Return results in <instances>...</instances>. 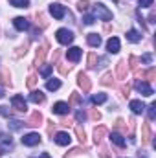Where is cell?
Listing matches in <instances>:
<instances>
[{"mask_svg":"<svg viewBox=\"0 0 156 158\" xmlns=\"http://www.w3.org/2000/svg\"><path fill=\"white\" fill-rule=\"evenodd\" d=\"M86 42H88L90 46H94V48H97V46L101 44V37H99L97 33H88V37H86Z\"/></svg>","mask_w":156,"mask_h":158,"instance_id":"cell-20","label":"cell"},{"mask_svg":"<svg viewBox=\"0 0 156 158\" xmlns=\"http://www.w3.org/2000/svg\"><path fill=\"white\" fill-rule=\"evenodd\" d=\"M31 158H50V155H48V153H42L40 156H31Z\"/></svg>","mask_w":156,"mask_h":158,"instance_id":"cell-52","label":"cell"},{"mask_svg":"<svg viewBox=\"0 0 156 158\" xmlns=\"http://www.w3.org/2000/svg\"><path fill=\"white\" fill-rule=\"evenodd\" d=\"M22 125H24V123L18 121V119H11V121L7 123V127H9L11 131H18V129H22Z\"/></svg>","mask_w":156,"mask_h":158,"instance_id":"cell-31","label":"cell"},{"mask_svg":"<svg viewBox=\"0 0 156 158\" xmlns=\"http://www.w3.org/2000/svg\"><path fill=\"white\" fill-rule=\"evenodd\" d=\"M76 119H77V121H84V119H86V114H84L83 110H79L77 114H76Z\"/></svg>","mask_w":156,"mask_h":158,"instance_id":"cell-46","label":"cell"},{"mask_svg":"<svg viewBox=\"0 0 156 158\" xmlns=\"http://www.w3.org/2000/svg\"><path fill=\"white\" fill-rule=\"evenodd\" d=\"M11 2V6H15V7H28L30 6V0H9Z\"/></svg>","mask_w":156,"mask_h":158,"instance_id":"cell-33","label":"cell"},{"mask_svg":"<svg viewBox=\"0 0 156 158\" xmlns=\"http://www.w3.org/2000/svg\"><path fill=\"white\" fill-rule=\"evenodd\" d=\"M59 72L64 76V74H68V72H70V66H66V64H61V66H59Z\"/></svg>","mask_w":156,"mask_h":158,"instance_id":"cell-47","label":"cell"},{"mask_svg":"<svg viewBox=\"0 0 156 158\" xmlns=\"http://www.w3.org/2000/svg\"><path fill=\"white\" fill-rule=\"evenodd\" d=\"M76 134H77V140L81 143H86V134H84V131H83V127H76Z\"/></svg>","mask_w":156,"mask_h":158,"instance_id":"cell-29","label":"cell"},{"mask_svg":"<svg viewBox=\"0 0 156 158\" xmlns=\"http://www.w3.org/2000/svg\"><path fill=\"white\" fill-rule=\"evenodd\" d=\"M153 2H154V0H140V6H142V7H151Z\"/></svg>","mask_w":156,"mask_h":158,"instance_id":"cell-45","label":"cell"},{"mask_svg":"<svg viewBox=\"0 0 156 158\" xmlns=\"http://www.w3.org/2000/svg\"><path fill=\"white\" fill-rule=\"evenodd\" d=\"M26 85H28L30 88H33V86L37 85V76H30V77H28V81H26Z\"/></svg>","mask_w":156,"mask_h":158,"instance_id":"cell-39","label":"cell"},{"mask_svg":"<svg viewBox=\"0 0 156 158\" xmlns=\"http://www.w3.org/2000/svg\"><path fill=\"white\" fill-rule=\"evenodd\" d=\"M107 50H109V53H117L119 52V39L117 37H110L109 42H107Z\"/></svg>","mask_w":156,"mask_h":158,"instance_id":"cell-16","label":"cell"},{"mask_svg":"<svg viewBox=\"0 0 156 158\" xmlns=\"http://www.w3.org/2000/svg\"><path fill=\"white\" fill-rule=\"evenodd\" d=\"M149 118L151 119L156 118V103H151V107H149Z\"/></svg>","mask_w":156,"mask_h":158,"instance_id":"cell-41","label":"cell"},{"mask_svg":"<svg viewBox=\"0 0 156 158\" xmlns=\"http://www.w3.org/2000/svg\"><path fill=\"white\" fill-rule=\"evenodd\" d=\"M0 83H4V85H11L9 76H7V68H0Z\"/></svg>","mask_w":156,"mask_h":158,"instance_id":"cell-27","label":"cell"},{"mask_svg":"<svg viewBox=\"0 0 156 158\" xmlns=\"http://www.w3.org/2000/svg\"><path fill=\"white\" fill-rule=\"evenodd\" d=\"M129 66H130L132 70H138V66H140V59H138L136 55H130V57H129Z\"/></svg>","mask_w":156,"mask_h":158,"instance_id":"cell-30","label":"cell"},{"mask_svg":"<svg viewBox=\"0 0 156 158\" xmlns=\"http://www.w3.org/2000/svg\"><path fill=\"white\" fill-rule=\"evenodd\" d=\"M129 107L132 109V112H134V114H142V112L145 110V105H143L140 99H132V101L129 103Z\"/></svg>","mask_w":156,"mask_h":158,"instance_id":"cell-18","label":"cell"},{"mask_svg":"<svg viewBox=\"0 0 156 158\" xmlns=\"http://www.w3.org/2000/svg\"><path fill=\"white\" fill-rule=\"evenodd\" d=\"M97 64V55L96 53H88V68H94Z\"/></svg>","mask_w":156,"mask_h":158,"instance_id":"cell-35","label":"cell"},{"mask_svg":"<svg viewBox=\"0 0 156 158\" xmlns=\"http://www.w3.org/2000/svg\"><path fill=\"white\" fill-rule=\"evenodd\" d=\"M59 86H61V81H59V79H50V81L46 83V88H48V90H57Z\"/></svg>","mask_w":156,"mask_h":158,"instance_id":"cell-28","label":"cell"},{"mask_svg":"<svg viewBox=\"0 0 156 158\" xmlns=\"http://www.w3.org/2000/svg\"><path fill=\"white\" fill-rule=\"evenodd\" d=\"M30 101H31V103H42V101H44V94H42L40 90H33V92L30 94Z\"/></svg>","mask_w":156,"mask_h":158,"instance_id":"cell-21","label":"cell"},{"mask_svg":"<svg viewBox=\"0 0 156 158\" xmlns=\"http://www.w3.org/2000/svg\"><path fill=\"white\" fill-rule=\"evenodd\" d=\"M55 37H57V40H59L61 44H70V42L74 40V33H72L70 30H66V28H61Z\"/></svg>","mask_w":156,"mask_h":158,"instance_id":"cell-2","label":"cell"},{"mask_svg":"<svg viewBox=\"0 0 156 158\" xmlns=\"http://www.w3.org/2000/svg\"><path fill=\"white\" fill-rule=\"evenodd\" d=\"M11 105H13V109H15V110H18V112H26V110H28V105H26L24 98H22V96H18V94L11 98Z\"/></svg>","mask_w":156,"mask_h":158,"instance_id":"cell-3","label":"cell"},{"mask_svg":"<svg viewBox=\"0 0 156 158\" xmlns=\"http://www.w3.org/2000/svg\"><path fill=\"white\" fill-rule=\"evenodd\" d=\"M28 46H30V42H24L20 48H18V52H15V57H20L22 53H26V50H28Z\"/></svg>","mask_w":156,"mask_h":158,"instance_id":"cell-38","label":"cell"},{"mask_svg":"<svg viewBox=\"0 0 156 158\" xmlns=\"http://www.w3.org/2000/svg\"><path fill=\"white\" fill-rule=\"evenodd\" d=\"M90 118H92V119H96V121H97V119L101 118V114H99V112H97L96 109H92V110H90Z\"/></svg>","mask_w":156,"mask_h":158,"instance_id":"cell-43","label":"cell"},{"mask_svg":"<svg viewBox=\"0 0 156 158\" xmlns=\"http://www.w3.org/2000/svg\"><path fill=\"white\" fill-rule=\"evenodd\" d=\"M0 114L6 116V118H11V110H9L7 107H4V105H0Z\"/></svg>","mask_w":156,"mask_h":158,"instance_id":"cell-40","label":"cell"},{"mask_svg":"<svg viewBox=\"0 0 156 158\" xmlns=\"http://www.w3.org/2000/svg\"><path fill=\"white\" fill-rule=\"evenodd\" d=\"M83 20H84V24H88V26H90V24H94V20H96V19H94V15H86Z\"/></svg>","mask_w":156,"mask_h":158,"instance_id":"cell-44","label":"cell"},{"mask_svg":"<svg viewBox=\"0 0 156 158\" xmlns=\"http://www.w3.org/2000/svg\"><path fill=\"white\" fill-rule=\"evenodd\" d=\"M0 98H4V92H2V88H0Z\"/></svg>","mask_w":156,"mask_h":158,"instance_id":"cell-53","label":"cell"},{"mask_svg":"<svg viewBox=\"0 0 156 158\" xmlns=\"http://www.w3.org/2000/svg\"><path fill=\"white\" fill-rule=\"evenodd\" d=\"M40 123H42V114H40L39 110L33 112V114L28 118V121H26V125H30V127H39Z\"/></svg>","mask_w":156,"mask_h":158,"instance_id":"cell-15","label":"cell"},{"mask_svg":"<svg viewBox=\"0 0 156 158\" xmlns=\"http://www.w3.org/2000/svg\"><path fill=\"white\" fill-rule=\"evenodd\" d=\"M22 143H24V145H28V147L39 145V143H40V136L37 134V132H30V134H26V136L22 138Z\"/></svg>","mask_w":156,"mask_h":158,"instance_id":"cell-7","label":"cell"},{"mask_svg":"<svg viewBox=\"0 0 156 158\" xmlns=\"http://www.w3.org/2000/svg\"><path fill=\"white\" fill-rule=\"evenodd\" d=\"M107 101V94H94L92 96V103H96V105H99V103H105Z\"/></svg>","mask_w":156,"mask_h":158,"instance_id":"cell-26","label":"cell"},{"mask_svg":"<svg viewBox=\"0 0 156 158\" xmlns=\"http://www.w3.org/2000/svg\"><path fill=\"white\" fill-rule=\"evenodd\" d=\"M129 90H130V86H129V85H127V86H121V88H119V92H121V96H125V98L129 96Z\"/></svg>","mask_w":156,"mask_h":158,"instance_id":"cell-48","label":"cell"},{"mask_svg":"<svg viewBox=\"0 0 156 158\" xmlns=\"http://www.w3.org/2000/svg\"><path fill=\"white\" fill-rule=\"evenodd\" d=\"M68 105H70V107L81 105V94H77V92H72V96H70V99H68Z\"/></svg>","mask_w":156,"mask_h":158,"instance_id":"cell-24","label":"cell"},{"mask_svg":"<svg viewBox=\"0 0 156 158\" xmlns=\"http://www.w3.org/2000/svg\"><path fill=\"white\" fill-rule=\"evenodd\" d=\"M142 61H143V63H147V64H149V63H151V61H153V57H151V53H145V55H143V57H142Z\"/></svg>","mask_w":156,"mask_h":158,"instance_id":"cell-49","label":"cell"},{"mask_svg":"<svg viewBox=\"0 0 156 158\" xmlns=\"http://www.w3.org/2000/svg\"><path fill=\"white\" fill-rule=\"evenodd\" d=\"M77 85L83 88V92H88L92 88V83H90V79H88L86 74H79L77 76Z\"/></svg>","mask_w":156,"mask_h":158,"instance_id":"cell-12","label":"cell"},{"mask_svg":"<svg viewBox=\"0 0 156 158\" xmlns=\"http://www.w3.org/2000/svg\"><path fill=\"white\" fill-rule=\"evenodd\" d=\"M94 15H96L97 19H101V20H110V19H112V13H110L103 4H96V6H94Z\"/></svg>","mask_w":156,"mask_h":158,"instance_id":"cell-1","label":"cell"},{"mask_svg":"<svg viewBox=\"0 0 156 158\" xmlns=\"http://www.w3.org/2000/svg\"><path fill=\"white\" fill-rule=\"evenodd\" d=\"M114 129H116V132H117V131H121V132H127V125H125V121H123V119H117L116 125H114Z\"/></svg>","mask_w":156,"mask_h":158,"instance_id":"cell-36","label":"cell"},{"mask_svg":"<svg viewBox=\"0 0 156 158\" xmlns=\"http://www.w3.org/2000/svg\"><path fill=\"white\" fill-rule=\"evenodd\" d=\"M88 6H90V4H88V0H79V2H77V9H79V11H86V9H88Z\"/></svg>","mask_w":156,"mask_h":158,"instance_id":"cell-37","label":"cell"},{"mask_svg":"<svg viewBox=\"0 0 156 158\" xmlns=\"http://www.w3.org/2000/svg\"><path fill=\"white\" fill-rule=\"evenodd\" d=\"M0 156L2 155H6V153H9L11 149H13V142H11V138L9 136H6V134H0Z\"/></svg>","mask_w":156,"mask_h":158,"instance_id":"cell-4","label":"cell"},{"mask_svg":"<svg viewBox=\"0 0 156 158\" xmlns=\"http://www.w3.org/2000/svg\"><path fill=\"white\" fill-rule=\"evenodd\" d=\"M13 26H15L18 31H26V30L30 28V22H28L24 17H17V19L13 20Z\"/></svg>","mask_w":156,"mask_h":158,"instance_id":"cell-13","label":"cell"},{"mask_svg":"<svg viewBox=\"0 0 156 158\" xmlns=\"http://www.w3.org/2000/svg\"><path fill=\"white\" fill-rule=\"evenodd\" d=\"M125 76H127V61H119L116 64V77L125 79Z\"/></svg>","mask_w":156,"mask_h":158,"instance_id":"cell-17","label":"cell"},{"mask_svg":"<svg viewBox=\"0 0 156 158\" xmlns=\"http://www.w3.org/2000/svg\"><path fill=\"white\" fill-rule=\"evenodd\" d=\"M51 110H53L55 114H61V116H63V114H68V112H70V105L64 103V101H57V103L51 107Z\"/></svg>","mask_w":156,"mask_h":158,"instance_id":"cell-10","label":"cell"},{"mask_svg":"<svg viewBox=\"0 0 156 158\" xmlns=\"http://www.w3.org/2000/svg\"><path fill=\"white\" fill-rule=\"evenodd\" d=\"M136 88H138V92H140L142 96H147V98L154 94L153 86H151V85H149L147 81H138V83H136Z\"/></svg>","mask_w":156,"mask_h":158,"instance_id":"cell-6","label":"cell"},{"mask_svg":"<svg viewBox=\"0 0 156 158\" xmlns=\"http://www.w3.org/2000/svg\"><path fill=\"white\" fill-rule=\"evenodd\" d=\"M99 158H112V156H110V153H109V149H105V147H103V149L99 151Z\"/></svg>","mask_w":156,"mask_h":158,"instance_id":"cell-42","label":"cell"},{"mask_svg":"<svg viewBox=\"0 0 156 158\" xmlns=\"http://www.w3.org/2000/svg\"><path fill=\"white\" fill-rule=\"evenodd\" d=\"M107 132H109V131H107V127L99 125V127L94 131V142H96V143H101V142H103V138L107 136Z\"/></svg>","mask_w":156,"mask_h":158,"instance_id":"cell-14","label":"cell"},{"mask_svg":"<svg viewBox=\"0 0 156 158\" xmlns=\"http://www.w3.org/2000/svg\"><path fill=\"white\" fill-rule=\"evenodd\" d=\"M51 70H53V64H44V66L40 68V76H42V77H48V76L51 74Z\"/></svg>","mask_w":156,"mask_h":158,"instance_id":"cell-32","label":"cell"},{"mask_svg":"<svg viewBox=\"0 0 156 158\" xmlns=\"http://www.w3.org/2000/svg\"><path fill=\"white\" fill-rule=\"evenodd\" d=\"M59 57H61V52H59V50H55V52H53V61H57Z\"/></svg>","mask_w":156,"mask_h":158,"instance_id":"cell-51","label":"cell"},{"mask_svg":"<svg viewBox=\"0 0 156 158\" xmlns=\"http://www.w3.org/2000/svg\"><path fill=\"white\" fill-rule=\"evenodd\" d=\"M50 13L53 15V19L61 20V19L66 15V7H64V6H61V4H51V6H50Z\"/></svg>","mask_w":156,"mask_h":158,"instance_id":"cell-5","label":"cell"},{"mask_svg":"<svg viewBox=\"0 0 156 158\" xmlns=\"http://www.w3.org/2000/svg\"><path fill=\"white\" fill-rule=\"evenodd\" d=\"M151 142V127L149 123H143L142 125V143H149Z\"/></svg>","mask_w":156,"mask_h":158,"instance_id":"cell-19","label":"cell"},{"mask_svg":"<svg viewBox=\"0 0 156 158\" xmlns=\"http://www.w3.org/2000/svg\"><path fill=\"white\" fill-rule=\"evenodd\" d=\"M136 76H138V77L142 76V79H147V81H153V79L156 77V70H154V68H149L147 72H142V74H140V72H136Z\"/></svg>","mask_w":156,"mask_h":158,"instance_id":"cell-22","label":"cell"},{"mask_svg":"<svg viewBox=\"0 0 156 158\" xmlns=\"http://www.w3.org/2000/svg\"><path fill=\"white\" fill-rule=\"evenodd\" d=\"M127 39L130 40V42H140V40H142V35H140L136 30H129V33H127Z\"/></svg>","mask_w":156,"mask_h":158,"instance_id":"cell-25","label":"cell"},{"mask_svg":"<svg viewBox=\"0 0 156 158\" xmlns=\"http://www.w3.org/2000/svg\"><path fill=\"white\" fill-rule=\"evenodd\" d=\"M46 53H48V42L40 44L39 50H37V55H35V64H37V66H40V64L44 63V57H46Z\"/></svg>","mask_w":156,"mask_h":158,"instance_id":"cell-9","label":"cell"},{"mask_svg":"<svg viewBox=\"0 0 156 158\" xmlns=\"http://www.w3.org/2000/svg\"><path fill=\"white\" fill-rule=\"evenodd\" d=\"M55 143L57 145H70V142H72V136L68 134V132H64V131H61V132H57L55 134Z\"/></svg>","mask_w":156,"mask_h":158,"instance_id":"cell-8","label":"cell"},{"mask_svg":"<svg viewBox=\"0 0 156 158\" xmlns=\"http://www.w3.org/2000/svg\"><path fill=\"white\" fill-rule=\"evenodd\" d=\"M81 53H83V50H81V48H77V46H72V48L66 52V57H68V61L77 63L79 59H81Z\"/></svg>","mask_w":156,"mask_h":158,"instance_id":"cell-11","label":"cell"},{"mask_svg":"<svg viewBox=\"0 0 156 158\" xmlns=\"http://www.w3.org/2000/svg\"><path fill=\"white\" fill-rule=\"evenodd\" d=\"M154 19H156V13L154 11H151V15H149V22H156Z\"/></svg>","mask_w":156,"mask_h":158,"instance_id":"cell-50","label":"cell"},{"mask_svg":"<svg viewBox=\"0 0 156 158\" xmlns=\"http://www.w3.org/2000/svg\"><path fill=\"white\" fill-rule=\"evenodd\" d=\"M112 83H114V76H112V74H105V76H103V79H101V85L110 86Z\"/></svg>","mask_w":156,"mask_h":158,"instance_id":"cell-34","label":"cell"},{"mask_svg":"<svg viewBox=\"0 0 156 158\" xmlns=\"http://www.w3.org/2000/svg\"><path fill=\"white\" fill-rule=\"evenodd\" d=\"M110 140H112V143H116L117 147H125V140H123V136L119 132H112L110 134Z\"/></svg>","mask_w":156,"mask_h":158,"instance_id":"cell-23","label":"cell"}]
</instances>
